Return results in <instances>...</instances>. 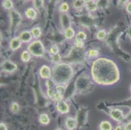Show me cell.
<instances>
[{"mask_svg":"<svg viewBox=\"0 0 131 130\" xmlns=\"http://www.w3.org/2000/svg\"><path fill=\"white\" fill-rule=\"evenodd\" d=\"M31 32L32 34H33V37L35 38V39H38L41 35V30H40V28H39V27L33 28Z\"/></svg>","mask_w":131,"mask_h":130,"instance_id":"obj_22","label":"cell"},{"mask_svg":"<svg viewBox=\"0 0 131 130\" xmlns=\"http://www.w3.org/2000/svg\"><path fill=\"white\" fill-rule=\"evenodd\" d=\"M2 5L5 9L7 10H10L13 9V3L11 0H4L2 3Z\"/></svg>","mask_w":131,"mask_h":130,"instance_id":"obj_21","label":"cell"},{"mask_svg":"<svg viewBox=\"0 0 131 130\" xmlns=\"http://www.w3.org/2000/svg\"><path fill=\"white\" fill-rule=\"evenodd\" d=\"M9 16L10 20V29L11 32H13L20 26L22 21V16L16 10H10L9 12Z\"/></svg>","mask_w":131,"mask_h":130,"instance_id":"obj_4","label":"cell"},{"mask_svg":"<svg viewBox=\"0 0 131 130\" xmlns=\"http://www.w3.org/2000/svg\"><path fill=\"white\" fill-rule=\"evenodd\" d=\"M75 36V31L71 27H69L65 31V37L67 39H71Z\"/></svg>","mask_w":131,"mask_h":130,"instance_id":"obj_16","label":"cell"},{"mask_svg":"<svg viewBox=\"0 0 131 130\" xmlns=\"http://www.w3.org/2000/svg\"><path fill=\"white\" fill-rule=\"evenodd\" d=\"M10 109L13 113H18L20 110V105H19L18 103H16V102H13L11 104Z\"/></svg>","mask_w":131,"mask_h":130,"instance_id":"obj_26","label":"cell"},{"mask_svg":"<svg viewBox=\"0 0 131 130\" xmlns=\"http://www.w3.org/2000/svg\"><path fill=\"white\" fill-rule=\"evenodd\" d=\"M115 130H125V125L119 124L115 127Z\"/></svg>","mask_w":131,"mask_h":130,"instance_id":"obj_34","label":"cell"},{"mask_svg":"<svg viewBox=\"0 0 131 130\" xmlns=\"http://www.w3.org/2000/svg\"><path fill=\"white\" fill-rule=\"evenodd\" d=\"M87 38V36L85 33L83 31L78 32V34L76 36V40H85Z\"/></svg>","mask_w":131,"mask_h":130,"instance_id":"obj_24","label":"cell"},{"mask_svg":"<svg viewBox=\"0 0 131 130\" xmlns=\"http://www.w3.org/2000/svg\"><path fill=\"white\" fill-rule=\"evenodd\" d=\"M69 9V6L68 3H66V2H64V3H62L60 5V7H59L60 11L63 12L64 13L68 12Z\"/></svg>","mask_w":131,"mask_h":130,"instance_id":"obj_25","label":"cell"},{"mask_svg":"<svg viewBox=\"0 0 131 130\" xmlns=\"http://www.w3.org/2000/svg\"><path fill=\"white\" fill-rule=\"evenodd\" d=\"M128 0H119L118 1V5L119 7H123L125 5L127 4L128 3Z\"/></svg>","mask_w":131,"mask_h":130,"instance_id":"obj_32","label":"cell"},{"mask_svg":"<svg viewBox=\"0 0 131 130\" xmlns=\"http://www.w3.org/2000/svg\"><path fill=\"white\" fill-rule=\"evenodd\" d=\"M128 33H129V35H130V39H131V28L130 29V30H129V32H128Z\"/></svg>","mask_w":131,"mask_h":130,"instance_id":"obj_38","label":"cell"},{"mask_svg":"<svg viewBox=\"0 0 131 130\" xmlns=\"http://www.w3.org/2000/svg\"><path fill=\"white\" fill-rule=\"evenodd\" d=\"M21 58H22V61H23L24 62L29 61V60L31 58V53L28 51H24L22 53Z\"/></svg>","mask_w":131,"mask_h":130,"instance_id":"obj_19","label":"cell"},{"mask_svg":"<svg viewBox=\"0 0 131 130\" xmlns=\"http://www.w3.org/2000/svg\"><path fill=\"white\" fill-rule=\"evenodd\" d=\"M61 25L64 29H67L69 27H71V20L69 16L66 13H63L61 16Z\"/></svg>","mask_w":131,"mask_h":130,"instance_id":"obj_9","label":"cell"},{"mask_svg":"<svg viewBox=\"0 0 131 130\" xmlns=\"http://www.w3.org/2000/svg\"><path fill=\"white\" fill-rule=\"evenodd\" d=\"M17 65L9 60H6L2 63V68L8 73H13L17 69Z\"/></svg>","mask_w":131,"mask_h":130,"instance_id":"obj_5","label":"cell"},{"mask_svg":"<svg viewBox=\"0 0 131 130\" xmlns=\"http://www.w3.org/2000/svg\"><path fill=\"white\" fill-rule=\"evenodd\" d=\"M93 0H84V2H85V3H88V2H93Z\"/></svg>","mask_w":131,"mask_h":130,"instance_id":"obj_37","label":"cell"},{"mask_svg":"<svg viewBox=\"0 0 131 130\" xmlns=\"http://www.w3.org/2000/svg\"><path fill=\"white\" fill-rule=\"evenodd\" d=\"M0 130H7V127L4 123L0 124Z\"/></svg>","mask_w":131,"mask_h":130,"instance_id":"obj_36","label":"cell"},{"mask_svg":"<svg viewBox=\"0 0 131 130\" xmlns=\"http://www.w3.org/2000/svg\"><path fill=\"white\" fill-rule=\"evenodd\" d=\"M99 52L98 50H91L89 52V56L91 57H96V56L99 55Z\"/></svg>","mask_w":131,"mask_h":130,"instance_id":"obj_29","label":"cell"},{"mask_svg":"<svg viewBox=\"0 0 131 130\" xmlns=\"http://www.w3.org/2000/svg\"><path fill=\"white\" fill-rule=\"evenodd\" d=\"M58 52H59V48L58 47L57 45H53V46H52L51 47L50 50V53L52 55L57 54V53H58Z\"/></svg>","mask_w":131,"mask_h":130,"instance_id":"obj_27","label":"cell"},{"mask_svg":"<svg viewBox=\"0 0 131 130\" xmlns=\"http://www.w3.org/2000/svg\"><path fill=\"white\" fill-rule=\"evenodd\" d=\"M100 130H112V125L109 121H102L99 125Z\"/></svg>","mask_w":131,"mask_h":130,"instance_id":"obj_14","label":"cell"},{"mask_svg":"<svg viewBox=\"0 0 131 130\" xmlns=\"http://www.w3.org/2000/svg\"><path fill=\"white\" fill-rule=\"evenodd\" d=\"M84 3H85V2H84V0H74L73 2L74 9H81L84 5Z\"/></svg>","mask_w":131,"mask_h":130,"instance_id":"obj_20","label":"cell"},{"mask_svg":"<svg viewBox=\"0 0 131 130\" xmlns=\"http://www.w3.org/2000/svg\"><path fill=\"white\" fill-rule=\"evenodd\" d=\"M21 44H22V40L20 37L14 38L10 42V49L13 51L18 50L21 46Z\"/></svg>","mask_w":131,"mask_h":130,"instance_id":"obj_11","label":"cell"},{"mask_svg":"<svg viewBox=\"0 0 131 130\" xmlns=\"http://www.w3.org/2000/svg\"><path fill=\"white\" fill-rule=\"evenodd\" d=\"M56 130H61V129H56Z\"/></svg>","mask_w":131,"mask_h":130,"instance_id":"obj_39","label":"cell"},{"mask_svg":"<svg viewBox=\"0 0 131 130\" xmlns=\"http://www.w3.org/2000/svg\"><path fill=\"white\" fill-rule=\"evenodd\" d=\"M65 87H64L63 85H58L57 86L56 88V92L58 94H60L63 95V94L65 92Z\"/></svg>","mask_w":131,"mask_h":130,"instance_id":"obj_28","label":"cell"},{"mask_svg":"<svg viewBox=\"0 0 131 130\" xmlns=\"http://www.w3.org/2000/svg\"><path fill=\"white\" fill-rule=\"evenodd\" d=\"M39 74L42 78L48 79L52 76V72L50 67H48L46 65H43L42 67L40 68Z\"/></svg>","mask_w":131,"mask_h":130,"instance_id":"obj_8","label":"cell"},{"mask_svg":"<svg viewBox=\"0 0 131 130\" xmlns=\"http://www.w3.org/2000/svg\"><path fill=\"white\" fill-rule=\"evenodd\" d=\"M28 50L33 55L36 57H42L45 54V47L40 40H35L29 44Z\"/></svg>","mask_w":131,"mask_h":130,"instance_id":"obj_3","label":"cell"},{"mask_svg":"<svg viewBox=\"0 0 131 130\" xmlns=\"http://www.w3.org/2000/svg\"><path fill=\"white\" fill-rule=\"evenodd\" d=\"M126 10L127 13L131 14V2H128L126 5Z\"/></svg>","mask_w":131,"mask_h":130,"instance_id":"obj_33","label":"cell"},{"mask_svg":"<svg viewBox=\"0 0 131 130\" xmlns=\"http://www.w3.org/2000/svg\"><path fill=\"white\" fill-rule=\"evenodd\" d=\"M19 37L20 38L22 42L27 43V42H29V41L31 40L32 37H33V34H32L31 32L27 31H25L21 33V34H20Z\"/></svg>","mask_w":131,"mask_h":130,"instance_id":"obj_12","label":"cell"},{"mask_svg":"<svg viewBox=\"0 0 131 130\" xmlns=\"http://www.w3.org/2000/svg\"><path fill=\"white\" fill-rule=\"evenodd\" d=\"M56 108L58 111L61 114H66L69 111V107L68 104L62 100L58 101L57 103Z\"/></svg>","mask_w":131,"mask_h":130,"instance_id":"obj_7","label":"cell"},{"mask_svg":"<svg viewBox=\"0 0 131 130\" xmlns=\"http://www.w3.org/2000/svg\"><path fill=\"white\" fill-rule=\"evenodd\" d=\"M130 90H131V87H130Z\"/></svg>","mask_w":131,"mask_h":130,"instance_id":"obj_41","label":"cell"},{"mask_svg":"<svg viewBox=\"0 0 131 130\" xmlns=\"http://www.w3.org/2000/svg\"><path fill=\"white\" fill-rule=\"evenodd\" d=\"M25 1H28V0H25Z\"/></svg>","mask_w":131,"mask_h":130,"instance_id":"obj_40","label":"cell"},{"mask_svg":"<svg viewBox=\"0 0 131 130\" xmlns=\"http://www.w3.org/2000/svg\"><path fill=\"white\" fill-rule=\"evenodd\" d=\"M39 122L43 125H47L50 122V118L47 114H42L39 117Z\"/></svg>","mask_w":131,"mask_h":130,"instance_id":"obj_17","label":"cell"},{"mask_svg":"<svg viewBox=\"0 0 131 130\" xmlns=\"http://www.w3.org/2000/svg\"><path fill=\"white\" fill-rule=\"evenodd\" d=\"M110 116L113 120L117 122H121L125 119L123 113L119 109H114L110 112Z\"/></svg>","mask_w":131,"mask_h":130,"instance_id":"obj_6","label":"cell"},{"mask_svg":"<svg viewBox=\"0 0 131 130\" xmlns=\"http://www.w3.org/2000/svg\"><path fill=\"white\" fill-rule=\"evenodd\" d=\"M91 74L95 81L103 85L114 84L119 79L117 65L112 60L105 58H100L93 62Z\"/></svg>","mask_w":131,"mask_h":130,"instance_id":"obj_1","label":"cell"},{"mask_svg":"<svg viewBox=\"0 0 131 130\" xmlns=\"http://www.w3.org/2000/svg\"><path fill=\"white\" fill-rule=\"evenodd\" d=\"M125 130H131V122L125 125Z\"/></svg>","mask_w":131,"mask_h":130,"instance_id":"obj_35","label":"cell"},{"mask_svg":"<svg viewBox=\"0 0 131 130\" xmlns=\"http://www.w3.org/2000/svg\"><path fill=\"white\" fill-rule=\"evenodd\" d=\"M76 44H77V46L78 48H82L84 45V42L83 40H76Z\"/></svg>","mask_w":131,"mask_h":130,"instance_id":"obj_31","label":"cell"},{"mask_svg":"<svg viewBox=\"0 0 131 130\" xmlns=\"http://www.w3.org/2000/svg\"><path fill=\"white\" fill-rule=\"evenodd\" d=\"M25 14H26V17L27 18L31 19V20H35L36 19L37 16V13L35 10V9L33 8H29L25 12Z\"/></svg>","mask_w":131,"mask_h":130,"instance_id":"obj_13","label":"cell"},{"mask_svg":"<svg viewBox=\"0 0 131 130\" xmlns=\"http://www.w3.org/2000/svg\"><path fill=\"white\" fill-rule=\"evenodd\" d=\"M77 120L72 117H68L65 120V126L68 130L74 129L77 127Z\"/></svg>","mask_w":131,"mask_h":130,"instance_id":"obj_10","label":"cell"},{"mask_svg":"<svg viewBox=\"0 0 131 130\" xmlns=\"http://www.w3.org/2000/svg\"><path fill=\"white\" fill-rule=\"evenodd\" d=\"M85 7H86V9L89 11L93 12L95 11L97 9V8H98V5H97V3H95V2L93 1V2H88V3H85Z\"/></svg>","mask_w":131,"mask_h":130,"instance_id":"obj_15","label":"cell"},{"mask_svg":"<svg viewBox=\"0 0 131 130\" xmlns=\"http://www.w3.org/2000/svg\"><path fill=\"white\" fill-rule=\"evenodd\" d=\"M106 32L105 30H100L98 33H96V38L99 40H104L106 37Z\"/></svg>","mask_w":131,"mask_h":130,"instance_id":"obj_23","label":"cell"},{"mask_svg":"<svg viewBox=\"0 0 131 130\" xmlns=\"http://www.w3.org/2000/svg\"><path fill=\"white\" fill-rule=\"evenodd\" d=\"M34 7L38 10H40L43 8L44 0H33Z\"/></svg>","mask_w":131,"mask_h":130,"instance_id":"obj_18","label":"cell"},{"mask_svg":"<svg viewBox=\"0 0 131 130\" xmlns=\"http://www.w3.org/2000/svg\"><path fill=\"white\" fill-rule=\"evenodd\" d=\"M52 61H53V62H54L55 63H59V61L61 60V55L59 54V53H57V54L52 55Z\"/></svg>","mask_w":131,"mask_h":130,"instance_id":"obj_30","label":"cell"},{"mask_svg":"<svg viewBox=\"0 0 131 130\" xmlns=\"http://www.w3.org/2000/svg\"><path fill=\"white\" fill-rule=\"evenodd\" d=\"M73 71L69 65L67 64H58L52 70V79L58 84L63 85L72 78Z\"/></svg>","mask_w":131,"mask_h":130,"instance_id":"obj_2","label":"cell"}]
</instances>
